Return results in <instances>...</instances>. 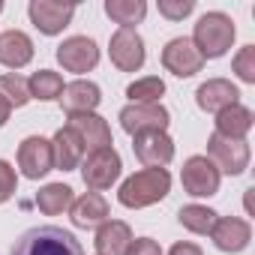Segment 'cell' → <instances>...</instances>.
I'll return each mask as SVG.
<instances>
[{
	"mask_svg": "<svg viewBox=\"0 0 255 255\" xmlns=\"http://www.w3.org/2000/svg\"><path fill=\"white\" fill-rule=\"evenodd\" d=\"M168 192H171V174L165 168H141L120 183L117 201L129 210H141L162 201Z\"/></svg>",
	"mask_w": 255,
	"mask_h": 255,
	"instance_id": "obj_1",
	"label": "cell"
},
{
	"mask_svg": "<svg viewBox=\"0 0 255 255\" xmlns=\"http://www.w3.org/2000/svg\"><path fill=\"white\" fill-rule=\"evenodd\" d=\"M9 255H84L81 243L75 240V234L57 228V225H39L24 231Z\"/></svg>",
	"mask_w": 255,
	"mask_h": 255,
	"instance_id": "obj_2",
	"label": "cell"
},
{
	"mask_svg": "<svg viewBox=\"0 0 255 255\" xmlns=\"http://www.w3.org/2000/svg\"><path fill=\"white\" fill-rule=\"evenodd\" d=\"M234 36H237L234 21L225 12H207L198 18V24L192 30V45L198 48V54L204 60H216V57L228 54Z\"/></svg>",
	"mask_w": 255,
	"mask_h": 255,
	"instance_id": "obj_3",
	"label": "cell"
},
{
	"mask_svg": "<svg viewBox=\"0 0 255 255\" xmlns=\"http://www.w3.org/2000/svg\"><path fill=\"white\" fill-rule=\"evenodd\" d=\"M171 123V114L162 102H129L120 111V126L123 132H129L132 138L141 132H165Z\"/></svg>",
	"mask_w": 255,
	"mask_h": 255,
	"instance_id": "obj_4",
	"label": "cell"
},
{
	"mask_svg": "<svg viewBox=\"0 0 255 255\" xmlns=\"http://www.w3.org/2000/svg\"><path fill=\"white\" fill-rule=\"evenodd\" d=\"M123 171V162H120V153L114 147H102V150H90L87 159L81 162V177L87 183L90 192H102L108 189Z\"/></svg>",
	"mask_w": 255,
	"mask_h": 255,
	"instance_id": "obj_5",
	"label": "cell"
},
{
	"mask_svg": "<svg viewBox=\"0 0 255 255\" xmlns=\"http://www.w3.org/2000/svg\"><path fill=\"white\" fill-rule=\"evenodd\" d=\"M207 159L219 168V174L237 177L249 168V144L237 138H222L213 132L207 138Z\"/></svg>",
	"mask_w": 255,
	"mask_h": 255,
	"instance_id": "obj_6",
	"label": "cell"
},
{
	"mask_svg": "<svg viewBox=\"0 0 255 255\" xmlns=\"http://www.w3.org/2000/svg\"><path fill=\"white\" fill-rule=\"evenodd\" d=\"M108 54H111V63L120 69V72H138L144 66V39L135 27H120L114 30L111 36V45H108Z\"/></svg>",
	"mask_w": 255,
	"mask_h": 255,
	"instance_id": "obj_7",
	"label": "cell"
},
{
	"mask_svg": "<svg viewBox=\"0 0 255 255\" xmlns=\"http://www.w3.org/2000/svg\"><path fill=\"white\" fill-rule=\"evenodd\" d=\"M180 180H183V189L195 198H210L219 192V168L207 159V156H189L183 162V171H180Z\"/></svg>",
	"mask_w": 255,
	"mask_h": 255,
	"instance_id": "obj_8",
	"label": "cell"
},
{
	"mask_svg": "<svg viewBox=\"0 0 255 255\" xmlns=\"http://www.w3.org/2000/svg\"><path fill=\"white\" fill-rule=\"evenodd\" d=\"M27 15L33 21V27L45 36H57L63 33V27H69L72 15H75V3H60V0H30Z\"/></svg>",
	"mask_w": 255,
	"mask_h": 255,
	"instance_id": "obj_9",
	"label": "cell"
},
{
	"mask_svg": "<svg viewBox=\"0 0 255 255\" xmlns=\"http://www.w3.org/2000/svg\"><path fill=\"white\" fill-rule=\"evenodd\" d=\"M162 66L177 75V78H192L195 72H201L204 57L198 54V48L192 45V39L186 36H174L165 48H162Z\"/></svg>",
	"mask_w": 255,
	"mask_h": 255,
	"instance_id": "obj_10",
	"label": "cell"
},
{
	"mask_svg": "<svg viewBox=\"0 0 255 255\" xmlns=\"http://www.w3.org/2000/svg\"><path fill=\"white\" fill-rule=\"evenodd\" d=\"M18 168L24 177L39 180L54 168V153H51V141L42 135H30L18 144Z\"/></svg>",
	"mask_w": 255,
	"mask_h": 255,
	"instance_id": "obj_11",
	"label": "cell"
},
{
	"mask_svg": "<svg viewBox=\"0 0 255 255\" xmlns=\"http://www.w3.org/2000/svg\"><path fill=\"white\" fill-rule=\"evenodd\" d=\"M57 63L66 72H90L99 63V48L90 36H69L57 45Z\"/></svg>",
	"mask_w": 255,
	"mask_h": 255,
	"instance_id": "obj_12",
	"label": "cell"
},
{
	"mask_svg": "<svg viewBox=\"0 0 255 255\" xmlns=\"http://www.w3.org/2000/svg\"><path fill=\"white\" fill-rule=\"evenodd\" d=\"M132 150L144 168H162L174 159V141L168 132H141L132 138Z\"/></svg>",
	"mask_w": 255,
	"mask_h": 255,
	"instance_id": "obj_13",
	"label": "cell"
},
{
	"mask_svg": "<svg viewBox=\"0 0 255 255\" xmlns=\"http://www.w3.org/2000/svg\"><path fill=\"white\" fill-rule=\"evenodd\" d=\"M210 237H213L216 249L234 255V252H243V249L249 246L252 228H249V222L240 219V216H219V219L213 222V228H210Z\"/></svg>",
	"mask_w": 255,
	"mask_h": 255,
	"instance_id": "obj_14",
	"label": "cell"
},
{
	"mask_svg": "<svg viewBox=\"0 0 255 255\" xmlns=\"http://www.w3.org/2000/svg\"><path fill=\"white\" fill-rule=\"evenodd\" d=\"M69 129L78 132V138L84 141V150H102V147H111V144H114L111 126H108L105 117H99L96 111L69 114Z\"/></svg>",
	"mask_w": 255,
	"mask_h": 255,
	"instance_id": "obj_15",
	"label": "cell"
},
{
	"mask_svg": "<svg viewBox=\"0 0 255 255\" xmlns=\"http://www.w3.org/2000/svg\"><path fill=\"white\" fill-rule=\"evenodd\" d=\"M240 99V90L228 81V78H210L204 81L198 90H195V102L201 111H210V114H219L222 108L228 105H237Z\"/></svg>",
	"mask_w": 255,
	"mask_h": 255,
	"instance_id": "obj_16",
	"label": "cell"
},
{
	"mask_svg": "<svg viewBox=\"0 0 255 255\" xmlns=\"http://www.w3.org/2000/svg\"><path fill=\"white\" fill-rule=\"evenodd\" d=\"M99 102H102V90H99V84L84 81V78L66 84L63 93H60V105H63L66 114H87V111H96Z\"/></svg>",
	"mask_w": 255,
	"mask_h": 255,
	"instance_id": "obj_17",
	"label": "cell"
},
{
	"mask_svg": "<svg viewBox=\"0 0 255 255\" xmlns=\"http://www.w3.org/2000/svg\"><path fill=\"white\" fill-rule=\"evenodd\" d=\"M51 153H54V168L72 171V168H78L81 159H84V141L78 138L75 129L63 126V129H57L54 138H51Z\"/></svg>",
	"mask_w": 255,
	"mask_h": 255,
	"instance_id": "obj_18",
	"label": "cell"
},
{
	"mask_svg": "<svg viewBox=\"0 0 255 255\" xmlns=\"http://www.w3.org/2000/svg\"><path fill=\"white\" fill-rule=\"evenodd\" d=\"M93 243H96V255H123L126 246L132 243V228L120 219H105L96 228Z\"/></svg>",
	"mask_w": 255,
	"mask_h": 255,
	"instance_id": "obj_19",
	"label": "cell"
},
{
	"mask_svg": "<svg viewBox=\"0 0 255 255\" xmlns=\"http://www.w3.org/2000/svg\"><path fill=\"white\" fill-rule=\"evenodd\" d=\"M69 213H72V225L75 228H99L108 219V201L99 192H84L81 198L72 201Z\"/></svg>",
	"mask_w": 255,
	"mask_h": 255,
	"instance_id": "obj_20",
	"label": "cell"
},
{
	"mask_svg": "<svg viewBox=\"0 0 255 255\" xmlns=\"http://www.w3.org/2000/svg\"><path fill=\"white\" fill-rule=\"evenodd\" d=\"M33 60V42L24 30H6L0 33V63L9 69H21Z\"/></svg>",
	"mask_w": 255,
	"mask_h": 255,
	"instance_id": "obj_21",
	"label": "cell"
},
{
	"mask_svg": "<svg viewBox=\"0 0 255 255\" xmlns=\"http://www.w3.org/2000/svg\"><path fill=\"white\" fill-rule=\"evenodd\" d=\"M216 135L222 138H237V141H246L249 129H252V111L246 105H228L216 114Z\"/></svg>",
	"mask_w": 255,
	"mask_h": 255,
	"instance_id": "obj_22",
	"label": "cell"
},
{
	"mask_svg": "<svg viewBox=\"0 0 255 255\" xmlns=\"http://www.w3.org/2000/svg\"><path fill=\"white\" fill-rule=\"evenodd\" d=\"M72 201H75V195H72V186H66V183H48L36 192V207L45 216H57V213L69 210Z\"/></svg>",
	"mask_w": 255,
	"mask_h": 255,
	"instance_id": "obj_23",
	"label": "cell"
},
{
	"mask_svg": "<svg viewBox=\"0 0 255 255\" xmlns=\"http://www.w3.org/2000/svg\"><path fill=\"white\" fill-rule=\"evenodd\" d=\"M105 15L120 27H132L144 21L147 3L144 0H105Z\"/></svg>",
	"mask_w": 255,
	"mask_h": 255,
	"instance_id": "obj_24",
	"label": "cell"
},
{
	"mask_svg": "<svg viewBox=\"0 0 255 255\" xmlns=\"http://www.w3.org/2000/svg\"><path fill=\"white\" fill-rule=\"evenodd\" d=\"M63 78L51 69H39L27 78V90H30V99H39V102H51V99H60L63 93Z\"/></svg>",
	"mask_w": 255,
	"mask_h": 255,
	"instance_id": "obj_25",
	"label": "cell"
},
{
	"mask_svg": "<svg viewBox=\"0 0 255 255\" xmlns=\"http://www.w3.org/2000/svg\"><path fill=\"white\" fill-rule=\"evenodd\" d=\"M177 219H180V225H183L186 231H192V234H210V228H213V222L219 219V213L210 210V207H204V204H186V207H180Z\"/></svg>",
	"mask_w": 255,
	"mask_h": 255,
	"instance_id": "obj_26",
	"label": "cell"
},
{
	"mask_svg": "<svg viewBox=\"0 0 255 255\" xmlns=\"http://www.w3.org/2000/svg\"><path fill=\"white\" fill-rule=\"evenodd\" d=\"M0 96L9 108H21L30 102V90H27V78H21L18 72H6L0 75Z\"/></svg>",
	"mask_w": 255,
	"mask_h": 255,
	"instance_id": "obj_27",
	"label": "cell"
},
{
	"mask_svg": "<svg viewBox=\"0 0 255 255\" xmlns=\"http://www.w3.org/2000/svg\"><path fill=\"white\" fill-rule=\"evenodd\" d=\"M126 96H129L132 102H159L165 96V81L159 75H147V78H138L132 81L129 87H126Z\"/></svg>",
	"mask_w": 255,
	"mask_h": 255,
	"instance_id": "obj_28",
	"label": "cell"
},
{
	"mask_svg": "<svg viewBox=\"0 0 255 255\" xmlns=\"http://www.w3.org/2000/svg\"><path fill=\"white\" fill-rule=\"evenodd\" d=\"M231 66H234V72H237L240 81L255 84V45H243V48L234 54Z\"/></svg>",
	"mask_w": 255,
	"mask_h": 255,
	"instance_id": "obj_29",
	"label": "cell"
},
{
	"mask_svg": "<svg viewBox=\"0 0 255 255\" xmlns=\"http://www.w3.org/2000/svg\"><path fill=\"white\" fill-rule=\"evenodd\" d=\"M195 0H159V15H165L168 21H183L186 15H192Z\"/></svg>",
	"mask_w": 255,
	"mask_h": 255,
	"instance_id": "obj_30",
	"label": "cell"
},
{
	"mask_svg": "<svg viewBox=\"0 0 255 255\" xmlns=\"http://www.w3.org/2000/svg\"><path fill=\"white\" fill-rule=\"evenodd\" d=\"M18 189V177H15V168L6 162V159H0V204L9 201Z\"/></svg>",
	"mask_w": 255,
	"mask_h": 255,
	"instance_id": "obj_31",
	"label": "cell"
},
{
	"mask_svg": "<svg viewBox=\"0 0 255 255\" xmlns=\"http://www.w3.org/2000/svg\"><path fill=\"white\" fill-rule=\"evenodd\" d=\"M123 255H162V249H159V243L150 240V237H132V243L126 246Z\"/></svg>",
	"mask_w": 255,
	"mask_h": 255,
	"instance_id": "obj_32",
	"label": "cell"
},
{
	"mask_svg": "<svg viewBox=\"0 0 255 255\" xmlns=\"http://www.w3.org/2000/svg\"><path fill=\"white\" fill-rule=\"evenodd\" d=\"M168 255H204V252H201V249H198L195 243H189V240H183V243H174Z\"/></svg>",
	"mask_w": 255,
	"mask_h": 255,
	"instance_id": "obj_33",
	"label": "cell"
},
{
	"mask_svg": "<svg viewBox=\"0 0 255 255\" xmlns=\"http://www.w3.org/2000/svg\"><path fill=\"white\" fill-rule=\"evenodd\" d=\"M9 114H12V108L3 102V96H0V126H6V120H9Z\"/></svg>",
	"mask_w": 255,
	"mask_h": 255,
	"instance_id": "obj_34",
	"label": "cell"
},
{
	"mask_svg": "<svg viewBox=\"0 0 255 255\" xmlns=\"http://www.w3.org/2000/svg\"><path fill=\"white\" fill-rule=\"evenodd\" d=\"M0 12H3V0H0Z\"/></svg>",
	"mask_w": 255,
	"mask_h": 255,
	"instance_id": "obj_35",
	"label": "cell"
}]
</instances>
